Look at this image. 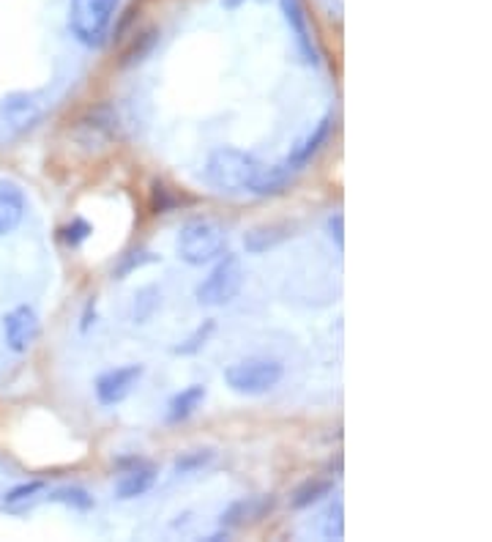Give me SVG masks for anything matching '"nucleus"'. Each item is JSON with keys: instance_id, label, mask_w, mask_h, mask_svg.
<instances>
[{"instance_id": "6", "label": "nucleus", "mask_w": 492, "mask_h": 542, "mask_svg": "<svg viewBox=\"0 0 492 542\" xmlns=\"http://www.w3.org/2000/svg\"><path fill=\"white\" fill-rule=\"evenodd\" d=\"M42 334V318L30 304H17L4 315V342L12 354H27Z\"/></svg>"}, {"instance_id": "24", "label": "nucleus", "mask_w": 492, "mask_h": 542, "mask_svg": "<svg viewBox=\"0 0 492 542\" xmlns=\"http://www.w3.org/2000/svg\"><path fill=\"white\" fill-rule=\"evenodd\" d=\"M342 225H345V216H342V214H334V216H328V236H332V239L337 241V247H340V249L345 247Z\"/></svg>"}, {"instance_id": "5", "label": "nucleus", "mask_w": 492, "mask_h": 542, "mask_svg": "<svg viewBox=\"0 0 492 542\" xmlns=\"http://www.w3.org/2000/svg\"><path fill=\"white\" fill-rule=\"evenodd\" d=\"M118 9V0H72L69 27L85 47H98L107 36V27Z\"/></svg>"}, {"instance_id": "1", "label": "nucleus", "mask_w": 492, "mask_h": 542, "mask_svg": "<svg viewBox=\"0 0 492 542\" xmlns=\"http://www.w3.org/2000/svg\"><path fill=\"white\" fill-rule=\"evenodd\" d=\"M262 168L266 165H260L252 153H244L238 148H216L208 156L206 181L227 195H236V192H252L254 195V184H257Z\"/></svg>"}, {"instance_id": "14", "label": "nucleus", "mask_w": 492, "mask_h": 542, "mask_svg": "<svg viewBox=\"0 0 492 542\" xmlns=\"http://www.w3.org/2000/svg\"><path fill=\"white\" fill-rule=\"evenodd\" d=\"M332 491H334V483H332V480H309V483H304V485H299V488L293 491L290 507H293V509L312 507V504H317L323 496H328Z\"/></svg>"}, {"instance_id": "19", "label": "nucleus", "mask_w": 492, "mask_h": 542, "mask_svg": "<svg viewBox=\"0 0 492 542\" xmlns=\"http://www.w3.org/2000/svg\"><path fill=\"white\" fill-rule=\"evenodd\" d=\"M42 491H44V483H42V480H33V483H22V485H14L12 491H6V496H4V504L14 507V504L30 501L33 496H39Z\"/></svg>"}, {"instance_id": "10", "label": "nucleus", "mask_w": 492, "mask_h": 542, "mask_svg": "<svg viewBox=\"0 0 492 542\" xmlns=\"http://www.w3.org/2000/svg\"><path fill=\"white\" fill-rule=\"evenodd\" d=\"M332 132H334V118H323L320 121V126H317V130L299 145V148H295L287 159H285V162H282V168L290 173V176H295V173H299L301 168H307L309 165V159L328 143V137H332Z\"/></svg>"}, {"instance_id": "22", "label": "nucleus", "mask_w": 492, "mask_h": 542, "mask_svg": "<svg viewBox=\"0 0 492 542\" xmlns=\"http://www.w3.org/2000/svg\"><path fill=\"white\" fill-rule=\"evenodd\" d=\"M173 198H170V189L164 186L161 181H153L151 184V206H153V211L156 214H164V211H170L173 208Z\"/></svg>"}, {"instance_id": "17", "label": "nucleus", "mask_w": 492, "mask_h": 542, "mask_svg": "<svg viewBox=\"0 0 492 542\" xmlns=\"http://www.w3.org/2000/svg\"><path fill=\"white\" fill-rule=\"evenodd\" d=\"M159 307V291L153 288H143L137 296H135V324H148V318L156 312Z\"/></svg>"}, {"instance_id": "2", "label": "nucleus", "mask_w": 492, "mask_h": 542, "mask_svg": "<svg viewBox=\"0 0 492 542\" xmlns=\"http://www.w3.org/2000/svg\"><path fill=\"white\" fill-rule=\"evenodd\" d=\"M227 236L224 231L211 219H191L181 228L176 239L178 258L189 266H206L214 263L219 255L224 252Z\"/></svg>"}, {"instance_id": "13", "label": "nucleus", "mask_w": 492, "mask_h": 542, "mask_svg": "<svg viewBox=\"0 0 492 542\" xmlns=\"http://www.w3.org/2000/svg\"><path fill=\"white\" fill-rule=\"evenodd\" d=\"M285 239H290V228L287 225H262V228H252L244 236V247H246V252L260 255V252H266V249L282 244Z\"/></svg>"}, {"instance_id": "7", "label": "nucleus", "mask_w": 492, "mask_h": 542, "mask_svg": "<svg viewBox=\"0 0 492 542\" xmlns=\"http://www.w3.org/2000/svg\"><path fill=\"white\" fill-rule=\"evenodd\" d=\"M145 367L143 365H126V367H115L107 370L96 378V400L102 405H118L121 400H126L135 387L140 384Z\"/></svg>"}, {"instance_id": "3", "label": "nucleus", "mask_w": 492, "mask_h": 542, "mask_svg": "<svg viewBox=\"0 0 492 542\" xmlns=\"http://www.w3.org/2000/svg\"><path fill=\"white\" fill-rule=\"evenodd\" d=\"M285 378V365L277 359H241L224 367V384L236 395L260 397L269 395Z\"/></svg>"}, {"instance_id": "8", "label": "nucleus", "mask_w": 492, "mask_h": 542, "mask_svg": "<svg viewBox=\"0 0 492 542\" xmlns=\"http://www.w3.org/2000/svg\"><path fill=\"white\" fill-rule=\"evenodd\" d=\"M0 113H4L6 123L12 130H30V126H36V121L42 118V105L36 102V97L27 90H14L4 99L0 105Z\"/></svg>"}, {"instance_id": "11", "label": "nucleus", "mask_w": 492, "mask_h": 542, "mask_svg": "<svg viewBox=\"0 0 492 542\" xmlns=\"http://www.w3.org/2000/svg\"><path fill=\"white\" fill-rule=\"evenodd\" d=\"M153 480H156V474L153 468L143 466V468H131L126 474L118 476V483H115V496L129 501V499H137L143 493H148L153 488Z\"/></svg>"}, {"instance_id": "23", "label": "nucleus", "mask_w": 492, "mask_h": 542, "mask_svg": "<svg viewBox=\"0 0 492 542\" xmlns=\"http://www.w3.org/2000/svg\"><path fill=\"white\" fill-rule=\"evenodd\" d=\"M140 255V258H135V255H131V258L118 269V279H123L131 269H140V266H145V263H153L156 261V255L153 252H137Z\"/></svg>"}, {"instance_id": "4", "label": "nucleus", "mask_w": 492, "mask_h": 542, "mask_svg": "<svg viewBox=\"0 0 492 542\" xmlns=\"http://www.w3.org/2000/svg\"><path fill=\"white\" fill-rule=\"evenodd\" d=\"M244 288V266L238 261V255L227 252L224 258L219 255L216 266L211 269V274L197 285V302L206 304V307H222L230 304Z\"/></svg>"}, {"instance_id": "20", "label": "nucleus", "mask_w": 492, "mask_h": 542, "mask_svg": "<svg viewBox=\"0 0 492 542\" xmlns=\"http://www.w3.org/2000/svg\"><path fill=\"white\" fill-rule=\"evenodd\" d=\"M211 332H214V321H206V326H200L197 329L184 345H178L176 348V354H181V357H189V354H197V350H200L203 345H206V340L211 337Z\"/></svg>"}, {"instance_id": "15", "label": "nucleus", "mask_w": 492, "mask_h": 542, "mask_svg": "<svg viewBox=\"0 0 492 542\" xmlns=\"http://www.w3.org/2000/svg\"><path fill=\"white\" fill-rule=\"evenodd\" d=\"M320 537L323 539H342L345 537V509L342 501H334L325 509V515L320 521Z\"/></svg>"}, {"instance_id": "9", "label": "nucleus", "mask_w": 492, "mask_h": 542, "mask_svg": "<svg viewBox=\"0 0 492 542\" xmlns=\"http://www.w3.org/2000/svg\"><path fill=\"white\" fill-rule=\"evenodd\" d=\"M27 211V198L22 192V186L14 181H0V236L14 233Z\"/></svg>"}, {"instance_id": "18", "label": "nucleus", "mask_w": 492, "mask_h": 542, "mask_svg": "<svg viewBox=\"0 0 492 542\" xmlns=\"http://www.w3.org/2000/svg\"><path fill=\"white\" fill-rule=\"evenodd\" d=\"M214 460V450H191L186 455H181L176 460V471L178 474H191V471H200Z\"/></svg>"}, {"instance_id": "12", "label": "nucleus", "mask_w": 492, "mask_h": 542, "mask_svg": "<svg viewBox=\"0 0 492 542\" xmlns=\"http://www.w3.org/2000/svg\"><path fill=\"white\" fill-rule=\"evenodd\" d=\"M203 400H206V387H203V384L186 387L184 392H178V395L170 400V405H168V422H170V425H178V422L189 420L191 413L200 408Z\"/></svg>"}, {"instance_id": "16", "label": "nucleus", "mask_w": 492, "mask_h": 542, "mask_svg": "<svg viewBox=\"0 0 492 542\" xmlns=\"http://www.w3.org/2000/svg\"><path fill=\"white\" fill-rule=\"evenodd\" d=\"M50 501H58V504H66L72 509H80V513H88V509H93V496H88V491L82 488H58L50 493Z\"/></svg>"}, {"instance_id": "21", "label": "nucleus", "mask_w": 492, "mask_h": 542, "mask_svg": "<svg viewBox=\"0 0 492 542\" xmlns=\"http://www.w3.org/2000/svg\"><path fill=\"white\" fill-rule=\"evenodd\" d=\"M90 233H93V228L88 225L85 219H72V225H66V228L60 231L63 241L69 244V247H80Z\"/></svg>"}]
</instances>
